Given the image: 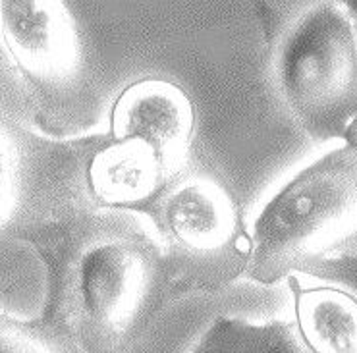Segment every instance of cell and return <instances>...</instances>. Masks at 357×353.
Wrapping results in <instances>:
<instances>
[{
  "label": "cell",
  "instance_id": "cell-1",
  "mask_svg": "<svg viewBox=\"0 0 357 353\" xmlns=\"http://www.w3.org/2000/svg\"><path fill=\"white\" fill-rule=\"evenodd\" d=\"M39 249L50 272L41 326L82 353H124L172 297L157 236L135 211L68 214Z\"/></svg>",
  "mask_w": 357,
  "mask_h": 353
},
{
  "label": "cell",
  "instance_id": "cell-2",
  "mask_svg": "<svg viewBox=\"0 0 357 353\" xmlns=\"http://www.w3.org/2000/svg\"><path fill=\"white\" fill-rule=\"evenodd\" d=\"M357 246V147L344 145L288 181L253 224L245 274L276 284Z\"/></svg>",
  "mask_w": 357,
  "mask_h": 353
},
{
  "label": "cell",
  "instance_id": "cell-3",
  "mask_svg": "<svg viewBox=\"0 0 357 353\" xmlns=\"http://www.w3.org/2000/svg\"><path fill=\"white\" fill-rule=\"evenodd\" d=\"M273 74L290 114L311 140L344 141L357 118V39L346 6L294 4L274 37Z\"/></svg>",
  "mask_w": 357,
  "mask_h": 353
},
{
  "label": "cell",
  "instance_id": "cell-4",
  "mask_svg": "<svg viewBox=\"0 0 357 353\" xmlns=\"http://www.w3.org/2000/svg\"><path fill=\"white\" fill-rule=\"evenodd\" d=\"M137 213L157 236L172 297L225 286L245 271L250 238L230 195L211 176L185 170L165 181Z\"/></svg>",
  "mask_w": 357,
  "mask_h": 353
},
{
  "label": "cell",
  "instance_id": "cell-5",
  "mask_svg": "<svg viewBox=\"0 0 357 353\" xmlns=\"http://www.w3.org/2000/svg\"><path fill=\"white\" fill-rule=\"evenodd\" d=\"M0 43L37 99H56L77 80L79 39L64 2H0Z\"/></svg>",
  "mask_w": 357,
  "mask_h": 353
},
{
  "label": "cell",
  "instance_id": "cell-6",
  "mask_svg": "<svg viewBox=\"0 0 357 353\" xmlns=\"http://www.w3.org/2000/svg\"><path fill=\"white\" fill-rule=\"evenodd\" d=\"M114 141L137 140L158 158L167 180L188 170L195 114L190 97L165 80L130 85L112 108Z\"/></svg>",
  "mask_w": 357,
  "mask_h": 353
},
{
  "label": "cell",
  "instance_id": "cell-7",
  "mask_svg": "<svg viewBox=\"0 0 357 353\" xmlns=\"http://www.w3.org/2000/svg\"><path fill=\"white\" fill-rule=\"evenodd\" d=\"M158 158L137 140L114 141L99 151L89 166V186L99 205L139 211L165 186Z\"/></svg>",
  "mask_w": 357,
  "mask_h": 353
},
{
  "label": "cell",
  "instance_id": "cell-8",
  "mask_svg": "<svg viewBox=\"0 0 357 353\" xmlns=\"http://www.w3.org/2000/svg\"><path fill=\"white\" fill-rule=\"evenodd\" d=\"M294 322L311 353H357V299L333 284L305 286L290 276Z\"/></svg>",
  "mask_w": 357,
  "mask_h": 353
},
{
  "label": "cell",
  "instance_id": "cell-9",
  "mask_svg": "<svg viewBox=\"0 0 357 353\" xmlns=\"http://www.w3.org/2000/svg\"><path fill=\"white\" fill-rule=\"evenodd\" d=\"M191 353H311L294 320L250 322L218 317Z\"/></svg>",
  "mask_w": 357,
  "mask_h": 353
},
{
  "label": "cell",
  "instance_id": "cell-10",
  "mask_svg": "<svg viewBox=\"0 0 357 353\" xmlns=\"http://www.w3.org/2000/svg\"><path fill=\"white\" fill-rule=\"evenodd\" d=\"M24 156L8 122L0 116V230L8 226L22 197Z\"/></svg>",
  "mask_w": 357,
  "mask_h": 353
},
{
  "label": "cell",
  "instance_id": "cell-11",
  "mask_svg": "<svg viewBox=\"0 0 357 353\" xmlns=\"http://www.w3.org/2000/svg\"><path fill=\"white\" fill-rule=\"evenodd\" d=\"M0 353H56L50 345L49 332L41 324L12 317L0 309Z\"/></svg>",
  "mask_w": 357,
  "mask_h": 353
},
{
  "label": "cell",
  "instance_id": "cell-12",
  "mask_svg": "<svg viewBox=\"0 0 357 353\" xmlns=\"http://www.w3.org/2000/svg\"><path fill=\"white\" fill-rule=\"evenodd\" d=\"M313 276L323 278L326 284H333L342 290L349 292L351 296L357 299V255L348 253L334 257L328 261H323L317 266H313L311 271H307Z\"/></svg>",
  "mask_w": 357,
  "mask_h": 353
},
{
  "label": "cell",
  "instance_id": "cell-13",
  "mask_svg": "<svg viewBox=\"0 0 357 353\" xmlns=\"http://www.w3.org/2000/svg\"><path fill=\"white\" fill-rule=\"evenodd\" d=\"M344 6H346L349 17H351V24H354V31H356V39H357V0L346 2Z\"/></svg>",
  "mask_w": 357,
  "mask_h": 353
}]
</instances>
